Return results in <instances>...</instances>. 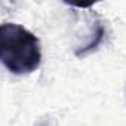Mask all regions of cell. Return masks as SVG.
<instances>
[{
  "mask_svg": "<svg viewBox=\"0 0 126 126\" xmlns=\"http://www.w3.org/2000/svg\"><path fill=\"white\" fill-rule=\"evenodd\" d=\"M0 59L12 74H30L42 62L40 42L25 27L5 22L0 27Z\"/></svg>",
  "mask_w": 126,
  "mask_h": 126,
  "instance_id": "obj_1",
  "label": "cell"
}]
</instances>
